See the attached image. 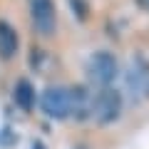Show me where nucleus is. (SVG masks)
<instances>
[{
    "label": "nucleus",
    "instance_id": "obj_1",
    "mask_svg": "<svg viewBox=\"0 0 149 149\" xmlns=\"http://www.w3.org/2000/svg\"><path fill=\"white\" fill-rule=\"evenodd\" d=\"M122 112V95L112 87H104L97 95H92V114L100 124H112Z\"/></svg>",
    "mask_w": 149,
    "mask_h": 149
},
{
    "label": "nucleus",
    "instance_id": "obj_2",
    "mask_svg": "<svg viewBox=\"0 0 149 149\" xmlns=\"http://www.w3.org/2000/svg\"><path fill=\"white\" fill-rule=\"evenodd\" d=\"M87 72H90V80L97 82L102 87H109L112 82L117 80L119 74V65H117V57L112 52H95L87 62Z\"/></svg>",
    "mask_w": 149,
    "mask_h": 149
},
{
    "label": "nucleus",
    "instance_id": "obj_3",
    "mask_svg": "<svg viewBox=\"0 0 149 149\" xmlns=\"http://www.w3.org/2000/svg\"><path fill=\"white\" fill-rule=\"evenodd\" d=\"M30 20L35 25L37 35L52 37L57 27V15H55L52 0H30Z\"/></svg>",
    "mask_w": 149,
    "mask_h": 149
},
{
    "label": "nucleus",
    "instance_id": "obj_4",
    "mask_svg": "<svg viewBox=\"0 0 149 149\" xmlns=\"http://www.w3.org/2000/svg\"><path fill=\"white\" fill-rule=\"evenodd\" d=\"M40 107L50 119H67L70 117V90L65 87H47L42 92Z\"/></svg>",
    "mask_w": 149,
    "mask_h": 149
},
{
    "label": "nucleus",
    "instance_id": "obj_5",
    "mask_svg": "<svg viewBox=\"0 0 149 149\" xmlns=\"http://www.w3.org/2000/svg\"><path fill=\"white\" fill-rule=\"evenodd\" d=\"M127 87L132 90V95L149 100V65L144 62L142 57L132 60V65H129V72H127Z\"/></svg>",
    "mask_w": 149,
    "mask_h": 149
},
{
    "label": "nucleus",
    "instance_id": "obj_6",
    "mask_svg": "<svg viewBox=\"0 0 149 149\" xmlns=\"http://www.w3.org/2000/svg\"><path fill=\"white\" fill-rule=\"evenodd\" d=\"M92 114V92L85 87H70V117L87 119Z\"/></svg>",
    "mask_w": 149,
    "mask_h": 149
},
{
    "label": "nucleus",
    "instance_id": "obj_7",
    "mask_svg": "<svg viewBox=\"0 0 149 149\" xmlns=\"http://www.w3.org/2000/svg\"><path fill=\"white\" fill-rule=\"evenodd\" d=\"M15 52H17V32L15 27H10L8 22L0 20V57L13 60Z\"/></svg>",
    "mask_w": 149,
    "mask_h": 149
},
{
    "label": "nucleus",
    "instance_id": "obj_8",
    "mask_svg": "<svg viewBox=\"0 0 149 149\" xmlns=\"http://www.w3.org/2000/svg\"><path fill=\"white\" fill-rule=\"evenodd\" d=\"M15 104L20 107L22 112H30L35 107V87L27 80H20L15 85Z\"/></svg>",
    "mask_w": 149,
    "mask_h": 149
},
{
    "label": "nucleus",
    "instance_id": "obj_9",
    "mask_svg": "<svg viewBox=\"0 0 149 149\" xmlns=\"http://www.w3.org/2000/svg\"><path fill=\"white\" fill-rule=\"evenodd\" d=\"M70 8L74 10V15L80 17V20H87V13H90L87 0H70Z\"/></svg>",
    "mask_w": 149,
    "mask_h": 149
},
{
    "label": "nucleus",
    "instance_id": "obj_10",
    "mask_svg": "<svg viewBox=\"0 0 149 149\" xmlns=\"http://www.w3.org/2000/svg\"><path fill=\"white\" fill-rule=\"evenodd\" d=\"M30 149H47V147H45L42 142H32V147H30Z\"/></svg>",
    "mask_w": 149,
    "mask_h": 149
},
{
    "label": "nucleus",
    "instance_id": "obj_11",
    "mask_svg": "<svg viewBox=\"0 0 149 149\" xmlns=\"http://www.w3.org/2000/svg\"><path fill=\"white\" fill-rule=\"evenodd\" d=\"M147 3H149V0H147Z\"/></svg>",
    "mask_w": 149,
    "mask_h": 149
}]
</instances>
